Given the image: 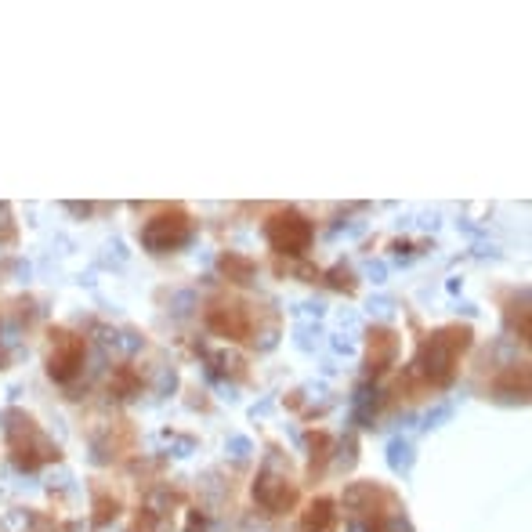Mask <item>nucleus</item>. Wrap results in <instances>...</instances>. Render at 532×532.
I'll return each instance as SVG.
<instances>
[{"mask_svg": "<svg viewBox=\"0 0 532 532\" xmlns=\"http://www.w3.org/2000/svg\"><path fill=\"white\" fill-rule=\"evenodd\" d=\"M189 232H192L189 214L174 207V210H163V214L149 217V221H145V229H141V243L152 250V254H163V250H174V246H181L185 239H189Z\"/></svg>", "mask_w": 532, "mask_h": 532, "instance_id": "obj_2", "label": "nucleus"}, {"mask_svg": "<svg viewBox=\"0 0 532 532\" xmlns=\"http://www.w3.org/2000/svg\"><path fill=\"white\" fill-rule=\"evenodd\" d=\"M467 337H471V330H460V326H449V330H438L420 352V369L427 373L431 381H446L453 373V362L456 355L467 348Z\"/></svg>", "mask_w": 532, "mask_h": 532, "instance_id": "obj_1", "label": "nucleus"}, {"mask_svg": "<svg viewBox=\"0 0 532 532\" xmlns=\"http://www.w3.org/2000/svg\"><path fill=\"white\" fill-rule=\"evenodd\" d=\"M373 340H369V362H373V369H384V362L395 355V348H398V340H395V333L391 330H377V333H369Z\"/></svg>", "mask_w": 532, "mask_h": 532, "instance_id": "obj_6", "label": "nucleus"}, {"mask_svg": "<svg viewBox=\"0 0 532 532\" xmlns=\"http://www.w3.org/2000/svg\"><path fill=\"white\" fill-rule=\"evenodd\" d=\"M80 362H83V344L76 337H69V333H58L54 348L47 355V373L54 381H69L73 373L80 369Z\"/></svg>", "mask_w": 532, "mask_h": 532, "instance_id": "obj_4", "label": "nucleus"}, {"mask_svg": "<svg viewBox=\"0 0 532 532\" xmlns=\"http://www.w3.org/2000/svg\"><path fill=\"white\" fill-rule=\"evenodd\" d=\"M207 323H210L214 333L243 340L250 333V326H254V316L246 311V304H221V308H214L210 316H207Z\"/></svg>", "mask_w": 532, "mask_h": 532, "instance_id": "obj_5", "label": "nucleus"}, {"mask_svg": "<svg viewBox=\"0 0 532 532\" xmlns=\"http://www.w3.org/2000/svg\"><path fill=\"white\" fill-rule=\"evenodd\" d=\"M265 236L279 254H301V250L311 243V221L301 217L297 210H279L275 217H268Z\"/></svg>", "mask_w": 532, "mask_h": 532, "instance_id": "obj_3", "label": "nucleus"}]
</instances>
